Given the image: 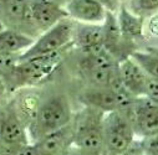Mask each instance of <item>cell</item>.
<instances>
[{"label": "cell", "instance_id": "1", "mask_svg": "<svg viewBox=\"0 0 158 155\" xmlns=\"http://www.w3.org/2000/svg\"><path fill=\"white\" fill-rule=\"evenodd\" d=\"M73 119V113L69 98L65 94H54L39 103L31 121L27 124L31 144L54 133Z\"/></svg>", "mask_w": 158, "mask_h": 155}, {"label": "cell", "instance_id": "2", "mask_svg": "<svg viewBox=\"0 0 158 155\" xmlns=\"http://www.w3.org/2000/svg\"><path fill=\"white\" fill-rule=\"evenodd\" d=\"M101 110L85 107L73 115V146L91 155H102L103 151V119Z\"/></svg>", "mask_w": 158, "mask_h": 155}, {"label": "cell", "instance_id": "3", "mask_svg": "<svg viewBox=\"0 0 158 155\" xmlns=\"http://www.w3.org/2000/svg\"><path fill=\"white\" fill-rule=\"evenodd\" d=\"M135 129L121 110L105 114L102 155H127L136 141Z\"/></svg>", "mask_w": 158, "mask_h": 155}, {"label": "cell", "instance_id": "4", "mask_svg": "<svg viewBox=\"0 0 158 155\" xmlns=\"http://www.w3.org/2000/svg\"><path fill=\"white\" fill-rule=\"evenodd\" d=\"M31 144L27 125L15 103L0 105V155H11L21 146Z\"/></svg>", "mask_w": 158, "mask_h": 155}, {"label": "cell", "instance_id": "5", "mask_svg": "<svg viewBox=\"0 0 158 155\" xmlns=\"http://www.w3.org/2000/svg\"><path fill=\"white\" fill-rule=\"evenodd\" d=\"M65 50L32 57L25 61H20L14 76V81L10 87V92H14L23 87H32L36 86L57 68L61 60L64 58Z\"/></svg>", "mask_w": 158, "mask_h": 155}, {"label": "cell", "instance_id": "6", "mask_svg": "<svg viewBox=\"0 0 158 155\" xmlns=\"http://www.w3.org/2000/svg\"><path fill=\"white\" fill-rule=\"evenodd\" d=\"M75 22L76 21H73L72 19L66 18L48 31L43 32L37 38H35L32 46L20 55L19 61H25L32 57L54 54L70 47L72 45Z\"/></svg>", "mask_w": 158, "mask_h": 155}, {"label": "cell", "instance_id": "7", "mask_svg": "<svg viewBox=\"0 0 158 155\" xmlns=\"http://www.w3.org/2000/svg\"><path fill=\"white\" fill-rule=\"evenodd\" d=\"M136 135L147 138L158 134V107L146 97L136 98L135 103L126 112Z\"/></svg>", "mask_w": 158, "mask_h": 155}, {"label": "cell", "instance_id": "8", "mask_svg": "<svg viewBox=\"0 0 158 155\" xmlns=\"http://www.w3.org/2000/svg\"><path fill=\"white\" fill-rule=\"evenodd\" d=\"M31 16L40 35L61 20L69 18L65 8L54 3L52 0H29Z\"/></svg>", "mask_w": 158, "mask_h": 155}, {"label": "cell", "instance_id": "9", "mask_svg": "<svg viewBox=\"0 0 158 155\" xmlns=\"http://www.w3.org/2000/svg\"><path fill=\"white\" fill-rule=\"evenodd\" d=\"M78 101L85 107L101 110L106 114L114 110H121L120 98L111 87L90 86L78 94Z\"/></svg>", "mask_w": 158, "mask_h": 155}, {"label": "cell", "instance_id": "10", "mask_svg": "<svg viewBox=\"0 0 158 155\" xmlns=\"http://www.w3.org/2000/svg\"><path fill=\"white\" fill-rule=\"evenodd\" d=\"M65 10L70 19L84 24H103L107 10L98 0H70Z\"/></svg>", "mask_w": 158, "mask_h": 155}, {"label": "cell", "instance_id": "11", "mask_svg": "<svg viewBox=\"0 0 158 155\" xmlns=\"http://www.w3.org/2000/svg\"><path fill=\"white\" fill-rule=\"evenodd\" d=\"M72 45L84 55L103 47V24L75 22Z\"/></svg>", "mask_w": 158, "mask_h": 155}, {"label": "cell", "instance_id": "12", "mask_svg": "<svg viewBox=\"0 0 158 155\" xmlns=\"http://www.w3.org/2000/svg\"><path fill=\"white\" fill-rule=\"evenodd\" d=\"M39 155H64L73 146V124L72 122L44 138L32 143Z\"/></svg>", "mask_w": 158, "mask_h": 155}, {"label": "cell", "instance_id": "13", "mask_svg": "<svg viewBox=\"0 0 158 155\" xmlns=\"http://www.w3.org/2000/svg\"><path fill=\"white\" fill-rule=\"evenodd\" d=\"M118 74L122 85L132 96L136 98L144 96V86L148 76L132 57H127L118 63Z\"/></svg>", "mask_w": 158, "mask_h": 155}, {"label": "cell", "instance_id": "14", "mask_svg": "<svg viewBox=\"0 0 158 155\" xmlns=\"http://www.w3.org/2000/svg\"><path fill=\"white\" fill-rule=\"evenodd\" d=\"M35 38L13 29L0 31V52L21 55L32 46Z\"/></svg>", "mask_w": 158, "mask_h": 155}, {"label": "cell", "instance_id": "15", "mask_svg": "<svg viewBox=\"0 0 158 155\" xmlns=\"http://www.w3.org/2000/svg\"><path fill=\"white\" fill-rule=\"evenodd\" d=\"M117 21L122 35L133 41L135 38L143 37L144 32V18L133 14L127 5L121 4L117 11Z\"/></svg>", "mask_w": 158, "mask_h": 155}, {"label": "cell", "instance_id": "16", "mask_svg": "<svg viewBox=\"0 0 158 155\" xmlns=\"http://www.w3.org/2000/svg\"><path fill=\"white\" fill-rule=\"evenodd\" d=\"M19 57L20 55L0 52V77L4 80L9 93H10V87L14 81V76H15L18 65L20 62Z\"/></svg>", "mask_w": 158, "mask_h": 155}, {"label": "cell", "instance_id": "17", "mask_svg": "<svg viewBox=\"0 0 158 155\" xmlns=\"http://www.w3.org/2000/svg\"><path fill=\"white\" fill-rule=\"evenodd\" d=\"M131 57L138 63V66L146 72L147 76L158 80V54L153 51H138L136 50Z\"/></svg>", "mask_w": 158, "mask_h": 155}, {"label": "cell", "instance_id": "18", "mask_svg": "<svg viewBox=\"0 0 158 155\" xmlns=\"http://www.w3.org/2000/svg\"><path fill=\"white\" fill-rule=\"evenodd\" d=\"M128 9L141 16H152L158 13V0H130Z\"/></svg>", "mask_w": 158, "mask_h": 155}, {"label": "cell", "instance_id": "19", "mask_svg": "<svg viewBox=\"0 0 158 155\" xmlns=\"http://www.w3.org/2000/svg\"><path fill=\"white\" fill-rule=\"evenodd\" d=\"M139 148L143 155H158V134L141 138Z\"/></svg>", "mask_w": 158, "mask_h": 155}, {"label": "cell", "instance_id": "20", "mask_svg": "<svg viewBox=\"0 0 158 155\" xmlns=\"http://www.w3.org/2000/svg\"><path fill=\"white\" fill-rule=\"evenodd\" d=\"M154 103H158V80L153 77H147L146 86H144V96Z\"/></svg>", "mask_w": 158, "mask_h": 155}, {"label": "cell", "instance_id": "21", "mask_svg": "<svg viewBox=\"0 0 158 155\" xmlns=\"http://www.w3.org/2000/svg\"><path fill=\"white\" fill-rule=\"evenodd\" d=\"M147 29H148V32L153 37H158V13L153 14L149 18L148 24H147Z\"/></svg>", "mask_w": 158, "mask_h": 155}, {"label": "cell", "instance_id": "22", "mask_svg": "<svg viewBox=\"0 0 158 155\" xmlns=\"http://www.w3.org/2000/svg\"><path fill=\"white\" fill-rule=\"evenodd\" d=\"M98 2L106 8L107 11L111 13L118 11V9L121 6V0H98Z\"/></svg>", "mask_w": 158, "mask_h": 155}, {"label": "cell", "instance_id": "23", "mask_svg": "<svg viewBox=\"0 0 158 155\" xmlns=\"http://www.w3.org/2000/svg\"><path fill=\"white\" fill-rule=\"evenodd\" d=\"M11 155H39V153H37V150H36L34 144H29V145L19 148Z\"/></svg>", "mask_w": 158, "mask_h": 155}, {"label": "cell", "instance_id": "24", "mask_svg": "<svg viewBox=\"0 0 158 155\" xmlns=\"http://www.w3.org/2000/svg\"><path fill=\"white\" fill-rule=\"evenodd\" d=\"M9 94V91H8V87L4 82V80L0 77V105L2 104H5L6 103V97Z\"/></svg>", "mask_w": 158, "mask_h": 155}, {"label": "cell", "instance_id": "25", "mask_svg": "<svg viewBox=\"0 0 158 155\" xmlns=\"http://www.w3.org/2000/svg\"><path fill=\"white\" fill-rule=\"evenodd\" d=\"M64 155H91V154H89V153H86V151H82V150H80V149L72 146V148H70Z\"/></svg>", "mask_w": 158, "mask_h": 155}, {"label": "cell", "instance_id": "26", "mask_svg": "<svg viewBox=\"0 0 158 155\" xmlns=\"http://www.w3.org/2000/svg\"><path fill=\"white\" fill-rule=\"evenodd\" d=\"M54 3H56V4H59L60 6H62V8H65L66 6V4L70 2V0H52Z\"/></svg>", "mask_w": 158, "mask_h": 155}, {"label": "cell", "instance_id": "27", "mask_svg": "<svg viewBox=\"0 0 158 155\" xmlns=\"http://www.w3.org/2000/svg\"><path fill=\"white\" fill-rule=\"evenodd\" d=\"M4 29H5V25L3 24V21H2V20H0V31L4 30Z\"/></svg>", "mask_w": 158, "mask_h": 155}, {"label": "cell", "instance_id": "28", "mask_svg": "<svg viewBox=\"0 0 158 155\" xmlns=\"http://www.w3.org/2000/svg\"><path fill=\"white\" fill-rule=\"evenodd\" d=\"M127 155H136V154H127Z\"/></svg>", "mask_w": 158, "mask_h": 155}, {"label": "cell", "instance_id": "29", "mask_svg": "<svg viewBox=\"0 0 158 155\" xmlns=\"http://www.w3.org/2000/svg\"><path fill=\"white\" fill-rule=\"evenodd\" d=\"M156 104H157V107H158V103H156Z\"/></svg>", "mask_w": 158, "mask_h": 155}]
</instances>
